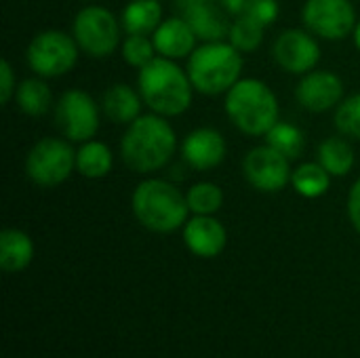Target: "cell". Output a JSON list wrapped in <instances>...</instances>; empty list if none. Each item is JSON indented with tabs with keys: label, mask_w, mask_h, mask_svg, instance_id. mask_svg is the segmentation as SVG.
Here are the masks:
<instances>
[{
	"label": "cell",
	"mask_w": 360,
	"mask_h": 358,
	"mask_svg": "<svg viewBox=\"0 0 360 358\" xmlns=\"http://www.w3.org/2000/svg\"><path fill=\"white\" fill-rule=\"evenodd\" d=\"M15 101H17V108L25 116H32V118L44 116L51 108H55L53 91L46 84V78H40V76L25 78L23 82H19Z\"/></svg>",
	"instance_id": "24"
},
{
	"label": "cell",
	"mask_w": 360,
	"mask_h": 358,
	"mask_svg": "<svg viewBox=\"0 0 360 358\" xmlns=\"http://www.w3.org/2000/svg\"><path fill=\"white\" fill-rule=\"evenodd\" d=\"M141 95L137 89H133L127 82H114L110 84L101 95V112L108 120L116 124H131L135 118L141 116Z\"/></svg>",
	"instance_id": "18"
},
{
	"label": "cell",
	"mask_w": 360,
	"mask_h": 358,
	"mask_svg": "<svg viewBox=\"0 0 360 358\" xmlns=\"http://www.w3.org/2000/svg\"><path fill=\"white\" fill-rule=\"evenodd\" d=\"M346 211H348L350 224L354 226V230L360 234V177L352 184V188H350V192H348Z\"/></svg>",
	"instance_id": "32"
},
{
	"label": "cell",
	"mask_w": 360,
	"mask_h": 358,
	"mask_svg": "<svg viewBox=\"0 0 360 358\" xmlns=\"http://www.w3.org/2000/svg\"><path fill=\"white\" fill-rule=\"evenodd\" d=\"M295 99L304 110L314 114L333 110L344 99V82L335 72L312 70L300 78L295 87Z\"/></svg>",
	"instance_id": "13"
},
{
	"label": "cell",
	"mask_w": 360,
	"mask_h": 358,
	"mask_svg": "<svg viewBox=\"0 0 360 358\" xmlns=\"http://www.w3.org/2000/svg\"><path fill=\"white\" fill-rule=\"evenodd\" d=\"M76 171V150L70 139L42 137L25 156V175L40 188H55L70 179Z\"/></svg>",
	"instance_id": "7"
},
{
	"label": "cell",
	"mask_w": 360,
	"mask_h": 358,
	"mask_svg": "<svg viewBox=\"0 0 360 358\" xmlns=\"http://www.w3.org/2000/svg\"><path fill=\"white\" fill-rule=\"evenodd\" d=\"M291 160L268 143L251 148L243 158V175L251 188L264 194H276L291 184Z\"/></svg>",
	"instance_id": "11"
},
{
	"label": "cell",
	"mask_w": 360,
	"mask_h": 358,
	"mask_svg": "<svg viewBox=\"0 0 360 358\" xmlns=\"http://www.w3.org/2000/svg\"><path fill=\"white\" fill-rule=\"evenodd\" d=\"M224 110L230 122L249 137H264L281 120L278 97L259 78H240L226 93Z\"/></svg>",
	"instance_id": "4"
},
{
	"label": "cell",
	"mask_w": 360,
	"mask_h": 358,
	"mask_svg": "<svg viewBox=\"0 0 360 358\" xmlns=\"http://www.w3.org/2000/svg\"><path fill=\"white\" fill-rule=\"evenodd\" d=\"M131 209L135 219L156 234L175 232L190 219L186 194L160 177H148L137 184L131 196Z\"/></svg>",
	"instance_id": "3"
},
{
	"label": "cell",
	"mask_w": 360,
	"mask_h": 358,
	"mask_svg": "<svg viewBox=\"0 0 360 358\" xmlns=\"http://www.w3.org/2000/svg\"><path fill=\"white\" fill-rule=\"evenodd\" d=\"M137 91L150 112L165 118L181 116L194 95L188 72L175 59L160 55L137 70Z\"/></svg>",
	"instance_id": "2"
},
{
	"label": "cell",
	"mask_w": 360,
	"mask_h": 358,
	"mask_svg": "<svg viewBox=\"0 0 360 358\" xmlns=\"http://www.w3.org/2000/svg\"><path fill=\"white\" fill-rule=\"evenodd\" d=\"M264 32L266 27L262 23H257L253 17L249 15H238L232 19L230 23V32H228V42L232 46H236L240 53H253L262 46L264 42Z\"/></svg>",
	"instance_id": "26"
},
{
	"label": "cell",
	"mask_w": 360,
	"mask_h": 358,
	"mask_svg": "<svg viewBox=\"0 0 360 358\" xmlns=\"http://www.w3.org/2000/svg\"><path fill=\"white\" fill-rule=\"evenodd\" d=\"M354 44H356V49L360 51V19H359V23H356V27H354Z\"/></svg>",
	"instance_id": "34"
},
{
	"label": "cell",
	"mask_w": 360,
	"mask_h": 358,
	"mask_svg": "<svg viewBox=\"0 0 360 358\" xmlns=\"http://www.w3.org/2000/svg\"><path fill=\"white\" fill-rule=\"evenodd\" d=\"M179 15L190 23L196 38L202 42L226 40L230 32V19L224 6L215 0H177Z\"/></svg>",
	"instance_id": "15"
},
{
	"label": "cell",
	"mask_w": 360,
	"mask_h": 358,
	"mask_svg": "<svg viewBox=\"0 0 360 358\" xmlns=\"http://www.w3.org/2000/svg\"><path fill=\"white\" fill-rule=\"evenodd\" d=\"M78 53L80 46L74 36L61 30H44L27 42L25 61L40 78H59L76 65Z\"/></svg>",
	"instance_id": "8"
},
{
	"label": "cell",
	"mask_w": 360,
	"mask_h": 358,
	"mask_svg": "<svg viewBox=\"0 0 360 358\" xmlns=\"http://www.w3.org/2000/svg\"><path fill=\"white\" fill-rule=\"evenodd\" d=\"M177 150V135L169 118L154 112L141 114L131 124L120 139L122 162L141 175L156 173L165 169Z\"/></svg>",
	"instance_id": "1"
},
{
	"label": "cell",
	"mask_w": 360,
	"mask_h": 358,
	"mask_svg": "<svg viewBox=\"0 0 360 358\" xmlns=\"http://www.w3.org/2000/svg\"><path fill=\"white\" fill-rule=\"evenodd\" d=\"M219 4L230 17H238V15H245L249 0H219Z\"/></svg>",
	"instance_id": "33"
},
{
	"label": "cell",
	"mask_w": 360,
	"mask_h": 358,
	"mask_svg": "<svg viewBox=\"0 0 360 358\" xmlns=\"http://www.w3.org/2000/svg\"><path fill=\"white\" fill-rule=\"evenodd\" d=\"M152 40L160 57H169L177 61V59H188L192 55L198 38L190 27V23L181 15H175L160 21V25L152 34Z\"/></svg>",
	"instance_id": "17"
},
{
	"label": "cell",
	"mask_w": 360,
	"mask_h": 358,
	"mask_svg": "<svg viewBox=\"0 0 360 358\" xmlns=\"http://www.w3.org/2000/svg\"><path fill=\"white\" fill-rule=\"evenodd\" d=\"M333 122L344 137L360 139V93H354L335 108Z\"/></svg>",
	"instance_id": "29"
},
{
	"label": "cell",
	"mask_w": 360,
	"mask_h": 358,
	"mask_svg": "<svg viewBox=\"0 0 360 358\" xmlns=\"http://www.w3.org/2000/svg\"><path fill=\"white\" fill-rule=\"evenodd\" d=\"M215 2H219V0H215Z\"/></svg>",
	"instance_id": "35"
},
{
	"label": "cell",
	"mask_w": 360,
	"mask_h": 358,
	"mask_svg": "<svg viewBox=\"0 0 360 358\" xmlns=\"http://www.w3.org/2000/svg\"><path fill=\"white\" fill-rule=\"evenodd\" d=\"M186 200L192 215H215L224 205V190L213 181H198L188 188Z\"/></svg>",
	"instance_id": "27"
},
{
	"label": "cell",
	"mask_w": 360,
	"mask_h": 358,
	"mask_svg": "<svg viewBox=\"0 0 360 358\" xmlns=\"http://www.w3.org/2000/svg\"><path fill=\"white\" fill-rule=\"evenodd\" d=\"M316 160L331 173V177H346L354 169L356 154L346 137L331 135L319 143Z\"/></svg>",
	"instance_id": "21"
},
{
	"label": "cell",
	"mask_w": 360,
	"mask_h": 358,
	"mask_svg": "<svg viewBox=\"0 0 360 358\" xmlns=\"http://www.w3.org/2000/svg\"><path fill=\"white\" fill-rule=\"evenodd\" d=\"M266 143L272 146L274 150H278L283 156H287L289 160L293 158H300V154L304 152L306 148V135L304 131L293 124V122H285V120H278L266 135H264Z\"/></svg>",
	"instance_id": "25"
},
{
	"label": "cell",
	"mask_w": 360,
	"mask_h": 358,
	"mask_svg": "<svg viewBox=\"0 0 360 358\" xmlns=\"http://www.w3.org/2000/svg\"><path fill=\"white\" fill-rule=\"evenodd\" d=\"M291 188L302 198H308V200L321 198L331 188V173L319 160L302 162L291 173Z\"/></svg>",
	"instance_id": "23"
},
{
	"label": "cell",
	"mask_w": 360,
	"mask_h": 358,
	"mask_svg": "<svg viewBox=\"0 0 360 358\" xmlns=\"http://www.w3.org/2000/svg\"><path fill=\"white\" fill-rule=\"evenodd\" d=\"M72 36L84 55L103 59L116 53L122 44V23L110 8L101 4H86L74 17Z\"/></svg>",
	"instance_id": "6"
},
{
	"label": "cell",
	"mask_w": 360,
	"mask_h": 358,
	"mask_svg": "<svg viewBox=\"0 0 360 358\" xmlns=\"http://www.w3.org/2000/svg\"><path fill=\"white\" fill-rule=\"evenodd\" d=\"M272 57L285 72L304 76L316 70L321 61V44L319 38L306 27H289L276 36Z\"/></svg>",
	"instance_id": "12"
},
{
	"label": "cell",
	"mask_w": 360,
	"mask_h": 358,
	"mask_svg": "<svg viewBox=\"0 0 360 358\" xmlns=\"http://www.w3.org/2000/svg\"><path fill=\"white\" fill-rule=\"evenodd\" d=\"M112 167L114 154L103 141L89 139L76 150V171L86 179H103L105 175H110Z\"/></svg>",
	"instance_id": "22"
},
{
	"label": "cell",
	"mask_w": 360,
	"mask_h": 358,
	"mask_svg": "<svg viewBox=\"0 0 360 358\" xmlns=\"http://www.w3.org/2000/svg\"><path fill=\"white\" fill-rule=\"evenodd\" d=\"M162 19V4L158 0H131L120 13L124 34L152 36Z\"/></svg>",
	"instance_id": "20"
},
{
	"label": "cell",
	"mask_w": 360,
	"mask_h": 358,
	"mask_svg": "<svg viewBox=\"0 0 360 358\" xmlns=\"http://www.w3.org/2000/svg\"><path fill=\"white\" fill-rule=\"evenodd\" d=\"M302 21L308 32L323 40H344L359 23L352 0H306Z\"/></svg>",
	"instance_id": "10"
},
{
	"label": "cell",
	"mask_w": 360,
	"mask_h": 358,
	"mask_svg": "<svg viewBox=\"0 0 360 358\" xmlns=\"http://www.w3.org/2000/svg\"><path fill=\"white\" fill-rule=\"evenodd\" d=\"M184 243L196 257H217L228 243V232L215 215H194L184 226Z\"/></svg>",
	"instance_id": "16"
},
{
	"label": "cell",
	"mask_w": 360,
	"mask_h": 358,
	"mask_svg": "<svg viewBox=\"0 0 360 358\" xmlns=\"http://www.w3.org/2000/svg\"><path fill=\"white\" fill-rule=\"evenodd\" d=\"M17 78H15V70L11 65L8 59H4L0 63V103L2 106H8L11 99L15 97L17 93Z\"/></svg>",
	"instance_id": "31"
},
{
	"label": "cell",
	"mask_w": 360,
	"mask_h": 358,
	"mask_svg": "<svg viewBox=\"0 0 360 358\" xmlns=\"http://www.w3.org/2000/svg\"><path fill=\"white\" fill-rule=\"evenodd\" d=\"M243 53L228 40H213L198 44L188 57L186 72L194 91L215 97L226 95L243 74Z\"/></svg>",
	"instance_id": "5"
},
{
	"label": "cell",
	"mask_w": 360,
	"mask_h": 358,
	"mask_svg": "<svg viewBox=\"0 0 360 358\" xmlns=\"http://www.w3.org/2000/svg\"><path fill=\"white\" fill-rule=\"evenodd\" d=\"M120 55L122 59L135 68V70H141L143 65H148L158 53H156V46H154V40L152 36H141V34H127L122 44H120Z\"/></svg>",
	"instance_id": "28"
},
{
	"label": "cell",
	"mask_w": 360,
	"mask_h": 358,
	"mask_svg": "<svg viewBox=\"0 0 360 358\" xmlns=\"http://www.w3.org/2000/svg\"><path fill=\"white\" fill-rule=\"evenodd\" d=\"M245 15L253 17L264 27H270L281 15V4L278 0H249Z\"/></svg>",
	"instance_id": "30"
},
{
	"label": "cell",
	"mask_w": 360,
	"mask_h": 358,
	"mask_svg": "<svg viewBox=\"0 0 360 358\" xmlns=\"http://www.w3.org/2000/svg\"><path fill=\"white\" fill-rule=\"evenodd\" d=\"M34 260V243L32 238L17 230L6 228L0 234V268L4 272H21Z\"/></svg>",
	"instance_id": "19"
},
{
	"label": "cell",
	"mask_w": 360,
	"mask_h": 358,
	"mask_svg": "<svg viewBox=\"0 0 360 358\" xmlns=\"http://www.w3.org/2000/svg\"><path fill=\"white\" fill-rule=\"evenodd\" d=\"M184 162L194 171H211L226 160L228 143L213 127H198L190 131L179 146Z\"/></svg>",
	"instance_id": "14"
},
{
	"label": "cell",
	"mask_w": 360,
	"mask_h": 358,
	"mask_svg": "<svg viewBox=\"0 0 360 358\" xmlns=\"http://www.w3.org/2000/svg\"><path fill=\"white\" fill-rule=\"evenodd\" d=\"M53 112L59 133L70 141L84 143L99 131L101 106L82 89H70L61 93Z\"/></svg>",
	"instance_id": "9"
}]
</instances>
